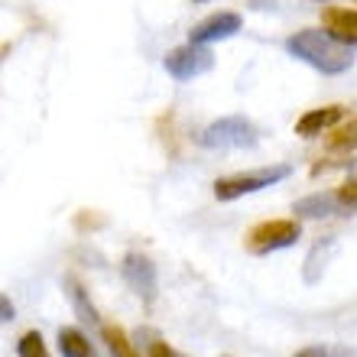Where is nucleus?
<instances>
[{"mask_svg":"<svg viewBox=\"0 0 357 357\" xmlns=\"http://www.w3.org/2000/svg\"><path fill=\"white\" fill-rule=\"evenodd\" d=\"M286 52L305 62V66L319 68L321 75H344L354 66L351 46L335 39L328 29H299L296 36L286 39Z\"/></svg>","mask_w":357,"mask_h":357,"instance_id":"1","label":"nucleus"},{"mask_svg":"<svg viewBox=\"0 0 357 357\" xmlns=\"http://www.w3.org/2000/svg\"><path fill=\"white\" fill-rule=\"evenodd\" d=\"M257 140H260V130L241 114L211 121L198 133V143L205 150H250V146H257Z\"/></svg>","mask_w":357,"mask_h":357,"instance_id":"2","label":"nucleus"},{"mask_svg":"<svg viewBox=\"0 0 357 357\" xmlns=\"http://www.w3.org/2000/svg\"><path fill=\"white\" fill-rule=\"evenodd\" d=\"M292 176V166H264V169L254 172H237V176H225L215 182V198L218 202H234L241 195H250V192H260L266 185H276L282 178Z\"/></svg>","mask_w":357,"mask_h":357,"instance_id":"3","label":"nucleus"},{"mask_svg":"<svg viewBox=\"0 0 357 357\" xmlns=\"http://www.w3.org/2000/svg\"><path fill=\"white\" fill-rule=\"evenodd\" d=\"M299 221L296 218H273V221H264V225L250 227L247 234V250L257 257L276 254V250H286L299 241Z\"/></svg>","mask_w":357,"mask_h":357,"instance_id":"4","label":"nucleus"},{"mask_svg":"<svg viewBox=\"0 0 357 357\" xmlns=\"http://www.w3.org/2000/svg\"><path fill=\"white\" fill-rule=\"evenodd\" d=\"M162 66H166V72H169L176 82H192V78L205 75V72L215 68V56H211V49L208 46H195V43H188V46L172 49Z\"/></svg>","mask_w":357,"mask_h":357,"instance_id":"5","label":"nucleus"},{"mask_svg":"<svg viewBox=\"0 0 357 357\" xmlns=\"http://www.w3.org/2000/svg\"><path fill=\"white\" fill-rule=\"evenodd\" d=\"M123 280H127V286H130L137 296H140L143 302H153L156 299V289H160V276H156V264H153L150 257L143 254H127L123 257Z\"/></svg>","mask_w":357,"mask_h":357,"instance_id":"6","label":"nucleus"},{"mask_svg":"<svg viewBox=\"0 0 357 357\" xmlns=\"http://www.w3.org/2000/svg\"><path fill=\"white\" fill-rule=\"evenodd\" d=\"M237 29H241V17L225 10V13H215V17L202 20V23L188 33V43H195V46H208V43H218V39L237 36Z\"/></svg>","mask_w":357,"mask_h":357,"instance_id":"7","label":"nucleus"},{"mask_svg":"<svg viewBox=\"0 0 357 357\" xmlns=\"http://www.w3.org/2000/svg\"><path fill=\"white\" fill-rule=\"evenodd\" d=\"M321 26L344 46H357V10L351 7H325L321 10Z\"/></svg>","mask_w":357,"mask_h":357,"instance_id":"8","label":"nucleus"},{"mask_svg":"<svg viewBox=\"0 0 357 357\" xmlns=\"http://www.w3.org/2000/svg\"><path fill=\"white\" fill-rule=\"evenodd\" d=\"M341 117H344V107H338V104L312 107V111H305L299 121H296V133H299V137H319V133L338 127Z\"/></svg>","mask_w":357,"mask_h":357,"instance_id":"9","label":"nucleus"},{"mask_svg":"<svg viewBox=\"0 0 357 357\" xmlns=\"http://www.w3.org/2000/svg\"><path fill=\"white\" fill-rule=\"evenodd\" d=\"M296 218H312V221H319V218H331L344 211L338 202V192H312V195L299 198L296 205H292Z\"/></svg>","mask_w":357,"mask_h":357,"instance_id":"10","label":"nucleus"},{"mask_svg":"<svg viewBox=\"0 0 357 357\" xmlns=\"http://www.w3.org/2000/svg\"><path fill=\"white\" fill-rule=\"evenodd\" d=\"M59 351H62V357H91L94 354L91 341H88L78 328H62L59 331Z\"/></svg>","mask_w":357,"mask_h":357,"instance_id":"11","label":"nucleus"},{"mask_svg":"<svg viewBox=\"0 0 357 357\" xmlns=\"http://www.w3.org/2000/svg\"><path fill=\"white\" fill-rule=\"evenodd\" d=\"M101 335H104V341H107V351H111L114 357H140V351L133 348V341L127 338V331H123L121 325H104Z\"/></svg>","mask_w":357,"mask_h":357,"instance_id":"12","label":"nucleus"},{"mask_svg":"<svg viewBox=\"0 0 357 357\" xmlns=\"http://www.w3.org/2000/svg\"><path fill=\"white\" fill-rule=\"evenodd\" d=\"M331 254H335V244H331V241L312 247L309 260H305V282H319V276L325 273V264H328Z\"/></svg>","mask_w":357,"mask_h":357,"instance_id":"13","label":"nucleus"},{"mask_svg":"<svg viewBox=\"0 0 357 357\" xmlns=\"http://www.w3.org/2000/svg\"><path fill=\"white\" fill-rule=\"evenodd\" d=\"M66 286H68V299H72V305H75L78 319L88 321V325H98V312H94L91 299H88V292L82 289L75 280H66Z\"/></svg>","mask_w":357,"mask_h":357,"instance_id":"14","label":"nucleus"},{"mask_svg":"<svg viewBox=\"0 0 357 357\" xmlns=\"http://www.w3.org/2000/svg\"><path fill=\"white\" fill-rule=\"evenodd\" d=\"M17 354L20 357H49L46 344H43V335H39V331H26V335L17 341Z\"/></svg>","mask_w":357,"mask_h":357,"instance_id":"15","label":"nucleus"},{"mask_svg":"<svg viewBox=\"0 0 357 357\" xmlns=\"http://www.w3.org/2000/svg\"><path fill=\"white\" fill-rule=\"evenodd\" d=\"M328 146L331 150H357V121H351L348 127H341L338 133H331Z\"/></svg>","mask_w":357,"mask_h":357,"instance_id":"16","label":"nucleus"},{"mask_svg":"<svg viewBox=\"0 0 357 357\" xmlns=\"http://www.w3.org/2000/svg\"><path fill=\"white\" fill-rule=\"evenodd\" d=\"M296 357H357L354 348H335V344H312L296 351Z\"/></svg>","mask_w":357,"mask_h":357,"instance_id":"17","label":"nucleus"},{"mask_svg":"<svg viewBox=\"0 0 357 357\" xmlns=\"http://www.w3.org/2000/svg\"><path fill=\"white\" fill-rule=\"evenodd\" d=\"M335 192H338V202L344 211H357V178H348V182L338 185Z\"/></svg>","mask_w":357,"mask_h":357,"instance_id":"18","label":"nucleus"},{"mask_svg":"<svg viewBox=\"0 0 357 357\" xmlns=\"http://www.w3.org/2000/svg\"><path fill=\"white\" fill-rule=\"evenodd\" d=\"M150 357H182L176 348H169L166 341H153L150 344Z\"/></svg>","mask_w":357,"mask_h":357,"instance_id":"19","label":"nucleus"},{"mask_svg":"<svg viewBox=\"0 0 357 357\" xmlns=\"http://www.w3.org/2000/svg\"><path fill=\"white\" fill-rule=\"evenodd\" d=\"M0 312H3V315H0V319H3V321H10V319H13V305H10V299H7V296H0Z\"/></svg>","mask_w":357,"mask_h":357,"instance_id":"20","label":"nucleus"},{"mask_svg":"<svg viewBox=\"0 0 357 357\" xmlns=\"http://www.w3.org/2000/svg\"><path fill=\"white\" fill-rule=\"evenodd\" d=\"M250 7H254V10H270L273 0H250Z\"/></svg>","mask_w":357,"mask_h":357,"instance_id":"21","label":"nucleus"}]
</instances>
